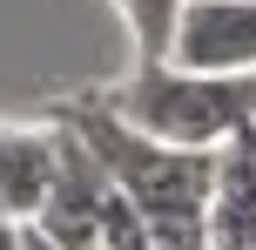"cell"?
<instances>
[{"instance_id": "6da1fadb", "label": "cell", "mask_w": 256, "mask_h": 250, "mask_svg": "<svg viewBox=\"0 0 256 250\" xmlns=\"http://www.w3.org/2000/svg\"><path fill=\"white\" fill-rule=\"evenodd\" d=\"M54 122L88 142V156L108 169V183L135 203L148 237L162 250H209V189H216V156L196 149H168L155 135L128 129L108 108V95H61Z\"/></svg>"}, {"instance_id": "7a4b0ae2", "label": "cell", "mask_w": 256, "mask_h": 250, "mask_svg": "<svg viewBox=\"0 0 256 250\" xmlns=\"http://www.w3.org/2000/svg\"><path fill=\"white\" fill-rule=\"evenodd\" d=\"M102 95L128 129L155 135L168 149H196V156H216L222 142L256 129V75L230 81V75H189L168 61H135Z\"/></svg>"}, {"instance_id": "3957f363", "label": "cell", "mask_w": 256, "mask_h": 250, "mask_svg": "<svg viewBox=\"0 0 256 250\" xmlns=\"http://www.w3.org/2000/svg\"><path fill=\"white\" fill-rule=\"evenodd\" d=\"M54 135H61V169H54V189L40 203L34 230L54 250H102V223H108V203H115V183H108V169L88 156V142L74 129L54 122Z\"/></svg>"}, {"instance_id": "277c9868", "label": "cell", "mask_w": 256, "mask_h": 250, "mask_svg": "<svg viewBox=\"0 0 256 250\" xmlns=\"http://www.w3.org/2000/svg\"><path fill=\"white\" fill-rule=\"evenodd\" d=\"M168 68L189 75H256V0H189L168 41Z\"/></svg>"}, {"instance_id": "5b68a950", "label": "cell", "mask_w": 256, "mask_h": 250, "mask_svg": "<svg viewBox=\"0 0 256 250\" xmlns=\"http://www.w3.org/2000/svg\"><path fill=\"white\" fill-rule=\"evenodd\" d=\"M61 169V135L54 129H20V122H0V210L14 223H34L40 203L54 189Z\"/></svg>"}, {"instance_id": "8992f818", "label": "cell", "mask_w": 256, "mask_h": 250, "mask_svg": "<svg viewBox=\"0 0 256 250\" xmlns=\"http://www.w3.org/2000/svg\"><path fill=\"white\" fill-rule=\"evenodd\" d=\"M209 250H256V129L216 149L209 189Z\"/></svg>"}, {"instance_id": "52a82bcc", "label": "cell", "mask_w": 256, "mask_h": 250, "mask_svg": "<svg viewBox=\"0 0 256 250\" xmlns=\"http://www.w3.org/2000/svg\"><path fill=\"white\" fill-rule=\"evenodd\" d=\"M0 250H27V223H14V216H0Z\"/></svg>"}, {"instance_id": "ba28073f", "label": "cell", "mask_w": 256, "mask_h": 250, "mask_svg": "<svg viewBox=\"0 0 256 250\" xmlns=\"http://www.w3.org/2000/svg\"><path fill=\"white\" fill-rule=\"evenodd\" d=\"M27 250H54V243H48V237H40V230H34V223H27Z\"/></svg>"}, {"instance_id": "9c48e42d", "label": "cell", "mask_w": 256, "mask_h": 250, "mask_svg": "<svg viewBox=\"0 0 256 250\" xmlns=\"http://www.w3.org/2000/svg\"><path fill=\"white\" fill-rule=\"evenodd\" d=\"M115 7H122V0H115Z\"/></svg>"}, {"instance_id": "30bf717a", "label": "cell", "mask_w": 256, "mask_h": 250, "mask_svg": "<svg viewBox=\"0 0 256 250\" xmlns=\"http://www.w3.org/2000/svg\"><path fill=\"white\" fill-rule=\"evenodd\" d=\"M155 250H162V243H155Z\"/></svg>"}, {"instance_id": "8fae6325", "label": "cell", "mask_w": 256, "mask_h": 250, "mask_svg": "<svg viewBox=\"0 0 256 250\" xmlns=\"http://www.w3.org/2000/svg\"><path fill=\"white\" fill-rule=\"evenodd\" d=\"M0 216H7V210H0Z\"/></svg>"}]
</instances>
